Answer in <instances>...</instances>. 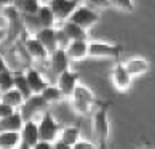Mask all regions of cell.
I'll use <instances>...</instances> for the list:
<instances>
[{"label": "cell", "instance_id": "obj_18", "mask_svg": "<svg viewBox=\"0 0 155 149\" xmlns=\"http://www.w3.org/2000/svg\"><path fill=\"white\" fill-rule=\"evenodd\" d=\"M24 117H22L21 111H15L11 116L5 117L0 120V131H21L24 127Z\"/></svg>", "mask_w": 155, "mask_h": 149}, {"label": "cell", "instance_id": "obj_31", "mask_svg": "<svg viewBox=\"0 0 155 149\" xmlns=\"http://www.w3.org/2000/svg\"><path fill=\"white\" fill-rule=\"evenodd\" d=\"M74 149H99L94 143L91 141H87V140H80L75 146H74Z\"/></svg>", "mask_w": 155, "mask_h": 149}, {"label": "cell", "instance_id": "obj_1", "mask_svg": "<svg viewBox=\"0 0 155 149\" xmlns=\"http://www.w3.org/2000/svg\"><path fill=\"white\" fill-rule=\"evenodd\" d=\"M91 133L94 138V144L99 149L107 147L109 141V117H107V106L101 104L91 114Z\"/></svg>", "mask_w": 155, "mask_h": 149}, {"label": "cell", "instance_id": "obj_6", "mask_svg": "<svg viewBox=\"0 0 155 149\" xmlns=\"http://www.w3.org/2000/svg\"><path fill=\"white\" fill-rule=\"evenodd\" d=\"M48 7L53 11L56 22H64L78 8L80 0H48Z\"/></svg>", "mask_w": 155, "mask_h": 149}, {"label": "cell", "instance_id": "obj_24", "mask_svg": "<svg viewBox=\"0 0 155 149\" xmlns=\"http://www.w3.org/2000/svg\"><path fill=\"white\" fill-rule=\"evenodd\" d=\"M42 98H43V101L50 106V104L61 103L62 100H64V95H62V91L58 88V85H48V87L43 90Z\"/></svg>", "mask_w": 155, "mask_h": 149}, {"label": "cell", "instance_id": "obj_13", "mask_svg": "<svg viewBox=\"0 0 155 149\" xmlns=\"http://www.w3.org/2000/svg\"><path fill=\"white\" fill-rule=\"evenodd\" d=\"M123 64L133 77L142 76V74L150 71V67H152V63L147 58H142V56H131V58L123 61Z\"/></svg>", "mask_w": 155, "mask_h": 149}, {"label": "cell", "instance_id": "obj_36", "mask_svg": "<svg viewBox=\"0 0 155 149\" xmlns=\"http://www.w3.org/2000/svg\"><path fill=\"white\" fill-rule=\"evenodd\" d=\"M18 149H32L31 146H27V144H22V143H21V144L18 146Z\"/></svg>", "mask_w": 155, "mask_h": 149}, {"label": "cell", "instance_id": "obj_17", "mask_svg": "<svg viewBox=\"0 0 155 149\" xmlns=\"http://www.w3.org/2000/svg\"><path fill=\"white\" fill-rule=\"evenodd\" d=\"M32 36L42 42V45L48 50L50 55L58 50V42H56V27H45V29L37 31L35 34H32Z\"/></svg>", "mask_w": 155, "mask_h": 149}, {"label": "cell", "instance_id": "obj_34", "mask_svg": "<svg viewBox=\"0 0 155 149\" xmlns=\"http://www.w3.org/2000/svg\"><path fill=\"white\" fill-rule=\"evenodd\" d=\"M10 67H8V63H7V59L3 58L2 55H0V72H5V71H8Z\"/></svg>", "mask_w": 155, "mask_h": 149}, {"label": "cell", "instance_id": "obj_33", "mask_svg": "<svg viewBox=\"0 0 155 149\" xmlns=\"http://www.w3.org/2000/svg\"><path fill=\"white\" fill-rule=\"evenodd\" d=\"M53 149H74V147L69 146V144H66V143H62L61 140H56V141L53 143Z\"/></svg>", "mask_w": 155, "mask_h": 149}, {"label": "cell", "instance_id": "obj_22", "mask_svg": "<svg viewBox=\"0 0 155 149\" xmlns=\"http://www.w3.org/2000/svg\"><path fill=\"white\" fill-rule=\"evenodd\" d=\"M0 101L18 111V109H21V107H22V104H24V101H26V100H24V96H22L18 90L13 88V90L7 91V93L0 95Z\"/></svg>", "mask_w": 155, "mask_h": 149}, {"label": "cell", "instance_id": "obj_32", "mask_svg": "<svg viewBox=\"0 0 155 149\" xmlns=\"http://www.w3.org/2000/svg\"><path fill=\"white\" fill-rule=\"evenodd\" d=\"M32 149H53V143H48V141H38Z\"/></svg>", "mask_w": 155, "mask_h": 149}, {"label": "cell", "instance_id": "obj_28", "mask_svg": "<svg viewBox=\"0 0 155 149\" xmlns=\"http://www.w3.org/2000/svg\"><path fill=\"white\" fill-rule=\"evenodd\" d=\"M56 42H58V48H64V50H67L69 43H71L69 37L66 36V32L61 27H56Z\"/></svg>", "mask_w": 155, "mask_h": 149}, {"label": "cell", "instance_id": "obj_10", "mask_svg": "<svg viewBox=\"0 0 155 149\" xmlns=\"http://www.w3.org/2000/svg\"><path fill=\"white\" fill-rule=\"evenodd\" d=\"M78 83H80V76H78V72L72 71V69H69L66 72H62L61 76H58V82H56L58 88L64 95V98H72L74 91L78 87Z\"/></svg>", "mask_w": 155, "mask_h": 149}, {"label": "cell", "instance_id": "obj_20", "mask_svg": "<svg viewBox=\"0 0 155 149\" xmlns=\"http://www.w3.org/2000/svg\"><path fill=\"white\" fill-rule=\"evenodd\" d=\"M13 7L19 11L21 16H26V15H35L42 7V3H40V0H15Z\"/></svg>", "mask_w": 155, "mask_h": 149}, {"label": "cell", "instance_id": "obj_38", "mask_svg": "<svg viewBox=\"0 0 155 149\" xmlns=\"http://www.w3.org/2000/svg\"><path fill=\"white\" fill-rule=\"evenodd\" d=\"M0 149H8V147H0Z\"/></svg>", "mask_w": 155, "mask_h": 149}, {"label": "cell", "instance_id": "obj_27", "mask_svg": "<svg viewBox=\"0 0 155 149\" xmlns=\"http://www.w3.org/2000/svg\"><path fill=\"white\" fill-rule=\"evenodd\" d=\"M109 5L123 11V13H133V10H134L133 0H109Z\"/></svg>", "mask_w": 155, "mask_h": 149}, {"label": "cell", "instance_id": "obj_19", "mask_svg": "<svg viewBox=\"0 0 155 149\" xmlns=\"http://www.w3.org/2000/svg\"><path fill=\"white\" fill-rule=\"evenodd\" d=\"M59 27L66 32V36L69 37L71 42H74V40H87V31L83 27H80L78 24H75V22L67 19L64 22H61Z\"/></svg>", "mask_w": 155, "mask_h": 149}, {"label": "cell", "instance_id": "obj_7", "mask_svg": "<svg viewBox=\"0 0 155 149\" xmlns=\"http://www.w3.org/2000/svg\"><path fill=\"white\" fill-rule=\"evenodd\" d=\"M97 19H99V11L90 8V7H87V5H83V3H80L78 8L74 11L72 16L69 18V21L78 24L80 27H83L85 31L90 29L93 24H96Z\"/></svg>", "mask_w": 155, "mask_h": 149}, {"label": "cell", "instance_id": "obj_30", "mask_svg": "<svg viewBox=\"0 0 155 149\" xmlns=\"http://www.w3.org/2000/svg\"><path fill=\"white\" fill-rule=\"evenodd\" d=\"M15 111L16 109H13V107H10L8 104H5V103L0 101V120L5 119V117H8V116H11Z\"/></svg>", "mask_w": 155, "mask_h": 149}, {"label": "cell", "instance_id": "obj_14", "mask_svg": "<svg viewBox=\"0 0 155 149\" xmlns=\"http://www.w3.org/2000/svg\"><path fill=\"white\" fill-rule=\"evenodd\" d=\"M24 74H26V79H27V82H29V87H31L34 95H42L43 90L50 85L48 80L42 76V72L34 69V67H27L24 71Z\"/></svg>", "mask_w": 155, "mask_h": 149}, {"label": "cell", "instance_id": "obj_4", "mask_svg": "<svg viewBox=\"0 0 155 149\" xmlns=\"http://www.w3.org/2000/svg\"><path fill=\"white\" fill-rule=\"evenodd\" d=\"M59 124L56 122L54 116L48 109L42 112V117L38 120V133H40V141H48L54 143L59 136Z\"/></svg>", "mask_w": 155, "mask_h": 149}, {"label": "cell", "instance_id": "obj_25", "mask_svg": "<svg viewBox=\"0 0 155 149\" xmlns=\"http://www.w3.org/2000/svg\"><path fill=\"white\" fill-rule=\"evenodd\" d=\"M15 88L18 90L22 96H24V100H29L31 96L34 95L31 87H29V82H27L24 72H16L15 74Z\"/></svg>", "mask_w": 155, "mask_h": 149}, {"label": "cell", "instance_id": "obj_26", "mask_svg": "<svg viewBox=\"0 0 155 149\" xmlns=\"http://www.w3.org/2000/svg\"><path fill=\"white\" fill-rule=\"evenodd\" d=\"M13 88H15V74L11 72V69L0 72V95L7 93Z\"/></svg>", "mask_w": 155, "mask_h": 149}, {"label": "cell", "instance_id": "obj_2", "mask_svg": "<svg viewBox=\"0 0 155 149\" xmlns=\"http://www.w3.org/2000/svg\"><path fill=\"white\" fill-rule=\"evenodd\" d=\"M72 107L74 111L80 116H88V114H93V111L96 109V106H99L101 103H97L96 95L93 93V90L90 87H87L85 83L80 82L78 87L74 91L72 96Z\"/></svg>", "mask_w": 155, "mask_h": 149}, {"label": "cell", "instance_id": "obj_29", "mask_svg": "<svg viewBox=\"0 0 155 149\" xmlns=\"http://www.w3.org/2000/svg\"><path fill=\"white\" fill-rule=\"evenodd\" d=\"M82 2H83V5H87V7L93 8V10H97V11L110 7V5H109V0H82Z\"/></svg>", "mask_w": 155, "mask_h": 149}, {"label": "cell", "instance_id": "obj_37", "mask_svg": "<svg viewBox=\"0 0 155 149\" xmlns=\"http://www.w3.org/2000/svg\"><path fill=\"white\" fill-rule=\"evenodd\" d=\"M3 39H5V31H2V29H0V42H2Z\"/></svg>", "mask_w": 155, "mask_h": 149}, {"label": "cell", "instance_id": "obj_23", "mask_svg": "<svg viewBox=\"0 0 155 149\" xmlns=\"http://www.w3.org/2000/svg\"><path fill=\"white\" fill-rule=\"evenodd\" d=\"M58 140H61L62 143H66V144L74 147L80 141V130L77 127H64L59 131Z\"/></svg>", "mask_w": 155, "mask_h": 149}, {"label": "cell", "instance_id": "obj_16", "mask_svg": "<svg viewBox=\"0 0 155 149\" xmlns=\"http://www.w3.org/2000/svg\"><path fill=\"white\" fill-rule=\"evenodd\" d=\"M67 55L71 61H82L90 56V42L88 40H74L67 47Z\"/></svg>", "mask_w": 155, "mask_h": 149}, {"label": "cell", "instance_id": "obj_15", "mask_svg": "<svg viewBox=\"0 0 155 149\" xmlns=\"http://www.w3.org/2000/svg\"><path fill=\"white\" fill-rule=\"evenodd\" d=\"M21 140H22V144H27L34 147L40 141V133H38V122H35L34 119L31 120H26L24 122V127L21 130Z\"/></svg>", "mask_w": 155, "mask_h": 149}, {"label": "cell", "instance_id": "obj_35", "mask_svg": "<svg viewBox=\"0 0 155 149\" xmlns=\"http://www.w3.org/2000/svg\"><path fill=\"white\" fill-rule=\"evenodd\" d=\"M13 2H15V0H0V8H10V7H13Z\"/></svg>", "mask_w": 155, "mask_h": 149}, {"label": "cell", "instance_id": "obj_39", "mask_svg": "<svg viewBox=\"0 0 155 149\" xmlns=\"http://www.w3.org/2000/svg\"><path fill=\"white\" fill-rule=\"evenodd\" d=\"M147 149H152V147H147Z\"/></svg>", "mask_w": 155, "mask_h": 149}, {"label": "cell", "instance_id": "obj_3", "mask_svg": "<svg viewBox=\"0 0 155 149\" xmlns=\"http://www.w3.org/2000/svg\"><path fill=\"white\" fill-rule=\"evenodd\" d=\"M22 21H24V26H26L27 31L35 34L37 31L45 29V27H54L56 18H54L53 11H51V8L48 5H42L35 15L22 16Z\"/></svg>", "mask_w": 155, "mask_h": 149}, {"label": "cell", "instance_id": "obj_9", "mask_svg": "<svg viewBox=\"0 0 155 149\" xmlns=\"http://www.w3.org/2000/svg\"><path fill=\"white\" fill-rule=\"evenodd\" d=\"M22 47H24L26 53L29 58L35 59V61H48L50 59V53L48 50L42 45L40 40H37L34 36H26L22 40Z\"/></svg>", "mask_w": 155, "mask_h": 149}, {"label": "cell", "instance_id": "obj_21", "mask_svg": "<svg viewBox=\"0 0 155 149\" xmlns=\"http://www.w3.org/2000/svg\"><path fill=\"white\" fill-rule=\"evenodd\" d=\"M21 143V131H0V147L18 149Z\"/></svg>", "mask_w": 155, "mask_h": 149}, {"label": "cell", "instance_id": "obj_12", "mask_svg": "<svg viewBox=\"0 0 155 149\" xmlns=\"http://www.w3.org/2000/svg\"><path fill=\"white\" fill-rule=\"evenodd\" d=\"M47 107H48V104L43 101L42 95H32L29 100L24 101V104H22V107L19 111L22 114V117H24V120H31L35 112H38V111L45 112Z\"/></svg>", "mask_w": 155, "mask_h": 149}, {"label": "cell", "instance_id": "obj_11", "mask_svg": "<svg viewBox=\"0 0 155 149\" xmlns=\"http://www.w3.org/2000/svg\"><path fill=\"white\" fill-rule=\"evenodd\" d=\"M50 69L53 71V74H56V76H61L62 72H66L71 69V58H69L67 51L64 48H58L56 51H53V53L50 55Z\"/></svg>", "mask_w": 155, "mask_h": 149}, {"label": "cell", "instance_id": "obj_8", "mask_svg": "<svg viewBox=\"0 0 155 149\" xmlns=\"http://www.w3.org/2000/svg\"><path fill=\"white\" fill-rule=\"evenodd\" d=\"M112 83L118 91H128L133 83V76L125 67L123 61H117L112 67Z\"/></svg>", "mask_w": 155, "mask_h": 149}, {"label": "cell", "instance_id": "obj_5", "mask_svg": "<svg viewBox=\"0 0 155 149\" xmlns=\"http://www.w3.org/2000/svg\"><path fill=\"white\" fill-rule=\"evenodd\" d=\"M122 51H123V48L118 43H109V42H101V40L90 42V56L91 58L118 59Z\"/></svg>", "mask_w": 155, "mask_h": 149}]
</instances>
